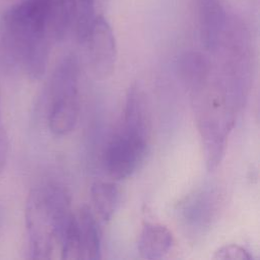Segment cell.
Here are the masks:
<instances>
[{
    "instance_id": "obj_11",
    "label": "cell",
    "mask_w": 260,
    "mask_h": 260,
    "mask_svg": "<svg viewBox=\"0 0 260 260\" xmlns=\"http://www.w3.org/2000/svg\"><path fill=\"white\" fill-rule=\"evenodd\" d=\"M177 69L182 82L189 90L211 74L213 65L205 55L199 52H187L178 59Z\"/></svg>"
},
{
    "instance_id": "obj_17",
    "label": "cell",
    "mask_w": 260,
    "mask_h": 260,
    "mask_svg": "<svg viewBox=\"0 0 260 260\" xmlns=\"http://www.w3.org/2000/svg\"><path fill=\"white\" fill-rule=\"evenodd\" d=\"M95 1H96V0H95Z\"/></svg>"
},
{
    "instance_id": "obj_9",
    "label": "cell",
    "mask_w": 260,
    "mask_h": 260,
    "mask_svg": "<svg viewBox=\"0 0 260 260\" xmlns=\"http://www.w3.org/2000/svg\"><path fill=\"white\" fill-rule=\"evenodd\" d=\"M198 26L204 48L214 54L229 26V16L220 0H197Z\"/></svg>"
},
{
    "instance_id": "obj_8",
    "label": "cell",
    "mask_w": 260,
    "mask_h": 260,
    "mask_svg": "<svg viewBox=\"0 0 260 260\" xmlns=\"http://www.w3.org/2000/svg\"><path fill=\"white\" fill-rule=\"evenodd\" d=\"M81 45L85 47L90 71L96 78L104 79L113 74L117 61V44L113 29L103 15H96Z\"/></svg>"
},
{
    "instance_id": "obj_3",
    "label": "cell",
    "mask_w": 260,
    "mask_h": 260,
    "mask_svg": "<svg viewBox=\"0 0 260 260\" xmlns=\"http://www.w3.org/2000/svg\"><path fill=\"white\" fill-rule=\"evenodd\" d=\"M72 212L70 196L61 185L46 182L30 190L24 217L31 258H61Z\"/></svg>"
},
{
    "instance_id": "obj_16",
    "label": "cell",
    "mask_w": 260,
    "mask_h": 260,
    "mask_svg": "<svg viewBox=\"0 0 260 260\" xmlns=\"http://www.w3.org/2000/svg\"><path fill=\"white\" fill-rule=\"evenodd\" d=\"M0 220H1V212H0Z\"/></svg>"
},
{
    "instance_id": "obj_1",
    "label": "cell",
    "mask_w": 260,
    "mask_h": 260,
    "mask_svg": "<svg viewBox=\"0 0 260 260\" xmlns=\"http://www.w3.org/2000/svg\"><path fill=\"white\" fill-rule=\"evenodd\" d=\"M40 0H21L0 19V63L6 70L22 71L31 79L46 72L52 40Z\"/></svg>"
},
{
    "instance_id": "obj_5",
    "label": "cell",
    "mask_w": 260,
    "mask_h": 260,
    "mask_svg": "<svg viewBox=\"0 0 260 260\" xmlns=\"http://www.w3.org/2000/svg\"><path fill=\"white\" fill-rule=\"evenodd\" d=\"M149 127L121 123L103 157L107 174L114 180L130 177L143 162L148 148Z\"/></svg>"
},
{
    "instance_id": "obj_7",
    "label": "cell",
    "mask_w": 260,
    "mask_h": 260,
    "mask_svg": "<svg viewBox=\"0 0 260 260\" xmlns=\"http://www.w3.org/2000/svg\"><path fill=\"white\" fill-rule=\"evenodd\" d=\"M219 194L210 188H203L188 195L178 208V220L185 234L197 240L206 235L219 211Z\"/></svg>"
},
{
    "instance_id": "obj_13",
    "label": "cell",
    "mask_w": 260,
    "mask_h": 260,
    "mask_svg": "<svg viewBox=\"0 0 260 260\" xmlns=\"http://www.w3.org/2000/svg\"><path fill=\"white\" fill-rule=\"evenodd\" d=\"M48 18L49 35L52 42L65 38L70 30L72 0H41Z\"/></svg>"
},
{
    "instance_id": "obj_15",
    "label": "cell",
    "mask_w": 260,
    "mask_h": 260,
    "mask_svg": "<svg viewBox=\"0 0 260 260\" xmlns=\"http://www.w3.org/2000/svg\"><path fill=\"white\" fill-rule=\"evenodd\" d=\"M8 148H9V143H8V137H7V133L4 127V122L2 117L1 91H0V175L3 172L7 162Z\"/></svg>"
},
{
    "instance_id": "obj_4",
    "label": "cell",
    "mask_w": 260,
    "mask_h": 260,
    "mask_svg": "<svg viewBox=\"0 0 260 260\" xmlns=\"http://www.w3.org/2000/svg\"><path fill=\"white\" fill-rule=\"evenodd\" d=\"M79 65L74 55L64 57L51 76L47 92V122L57 136L69 134L75 128L80 111Z\"/></svg>"
},
{
    "instance_id": "obj_10",
    "label": "cell",
    "mask_w": 260,
    "mask_h": 260,
    "mask_svg": "<svg viewBox=\"0 0 260 260\" xmlns=\"http://www.w3.org/2000/svg\"><path fill=\"white\" fill-rule=\"evenodd\" d=\"M174 245L172 232L164 224L145 222L140 231L137 248L140 256L145 259L155 260L165 257Z\"/></svg>"
},
{
    "instance_id": "obj_12",
    "label": "cell",
    "mask_w": 260,
    "mask_h": 260,
    "mask_svg": "<svg viewBox=\"0 0 260 260\" xmlns=\"http://www.w3.org/2000/svg\"><path fill=\"white\" fill-rule=\"evenodd\" d=\"M91 201L98 216L103 221H109L120 207L122 192L113 182L98 181L91 186Z\"/></svg>"
},
{
    "instance_id": "obj_14",
    "label": "cell",
    "mask_w": 260,
    "mask_h": 260,
    "mask_svg": "<svg viewBox=\"0 0 260 260\" xmlns=\"http://www.w3.org/2000/svg\"><path fill=\"white\" fill-rule=\"evenodd\" d=\"M213 259L217 260H250L252 259V254L244 247L237 244H230L220 247L215 251Z\"/></svg>"
},
{
    "instance_id": "obj_6",
    "label": "cell",
    "mask_w": 260,
    "mask_h": 260,
    "mask_svg": "<svg viewBox=\"0 0 260 260\" xmlns=\"http://www.w3.org/2000/svg\"><path fill=\"white\" fill-rule=\"evenodd\" d=\"M101 230L87 205L72 212L61 250V259L101 258Z\"/></svg>"
},
{
    "instance_id": "obj_2",
    "label": "cell",
    "mask_w": 260,
    "mask_h": 260,
    "mask_svg": "<svg viewBox=\"0 0 260 260\" xmlns=\"http://www.w3.org/2000/svg\"><path fill=\"white\" fill-rule=\"evenodd\" d=\"M189 92L205 165L208 171H213L224 155L240 105L214 66L211 74Z\"/></svg>"
}]
</instances>
